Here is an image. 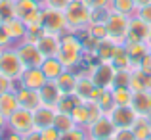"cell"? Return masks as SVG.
Masks as SVG:
<instances>
[{
	"label": "cell",
	"mask_w": 151,
	"mask_h": 140,
	"mask_svg": "<svg viewBox=\"0 0 151 140\" xmlns=\"http://www.w3.org/2000/svg\"><path fill=\"white\" fill-rule=\"evenodd\" d=\"M130 129L134 131V134H136L138 140H145L151 134V121H149V117L138 115V119L134 121V125L130 127Z\"/></svg>",
	"instance_id": "83f0119b"
},
{
	"label": "cell",
	"mask_w": 151,
	"mask_h": 140,
	"mask_svg": "<svg viewBox=\"0 0 151 140\" xmlns=\"http://www.w3.org/2000/svg\"><path fill=\"white\" fill-rule=\"evenodd\" d=\"M124 48L128 52L130 59H132V69H136L140 65V62L144 59V56L149 54V44L147 42H124Z\"/></svg>",
	"instance_id": "ffe728a7"
},
{
	"label": "cell",
	"mask_w": 151,
	"mask_h": 140,
	"mask_svg": "<svg viewBox=\"0 0 151 140\" xmlns=\"http://www.w3.org/2000/svg\"><path fill=\"white\" fill-rule=\"evenodd\" d=\"M134 2H136V6L140 8V6H145V4H149L151 0H134Z\"/></svg>",
	"instance_id": "681fc988"
},
{
	"label": "cell",
	"mask_w": 151,
	"mask_h": 140,
	"mask_svg": "<svg viewBox=\"0 0 151 140\" xmlns=\"http://www.w3.org/2000/svg\"><path fill=\"white\" fill-rule=\"evenodd\" d=\"M145 140H151V134H149V136H147V138H145Z\"/></svg>",
	"instance_id": "db71d44e"
},
{
	"label": "cell",
	"mask_w": 151,
	"mask_h": 140,
	"mask_svg": "<svg viewBox=\"0 0 151 140\" xmlns=\"http://www.w3.org/2000/svg\"><path fill=\"white\" fill-rule=\"evenodd\" d=\"M86 73L90 75L92 83L98 88H111L113 86V77H115V67L111 62H100L96 65H90Z\"/></svg>",
	"instance_id": "ba28073f"
},
{
	"label": "cell",
	"mask_w": 151,
	"mask_h": 140,
	"mask_svg": "<svg viewBox=\"0 0 151 140\" xmlns=\"http://www.w3.org/2000/svg\"><path fill=\"white\" fill-rule=\"evenodd\" d=\"M35 44L38 46V50L42 52V56H44V58H58L59 46H61V35L42 31V33L38 35V38H37V42H35Z\"/></svg>",
	"instance_id": "8fae6325"
},
{
	"label": "cell",
	"mask_w": 151,
	"mask_h": 140,
	"mask_svg": "<svg viewBox=\"0 0 151 140\" xmlns=\"http://www.w3.org/2000/svg\"><path fill=\"white\" fill-rule=\"evenodd\" d=\"M149 54H151V44H149Z\"/></svg>",
	"instance_id": "11a10c76"
},
{
	"label": "cell",
	"mask_w": 151,
	"mask_h": 140,
	"mask_svg": "<svg viewBox=\"0 0 151 140\" xmlns=\"http://www.w3.org/2000/svg\"><path fill=\"white\" fill-rule=\"evenodd\" d=\"M71 117H73V121H75L77 127H88V107H86L84 100L71 111Z\"/></svg>",
	"instance_id": "d6a6232c"
},
{
	"label": "cell",
	"mask_w": 151,
	"mask_h": 140,
	"mask_svg": "<svg viewBox=\"0 0 151 140\" xmlns=\"http://www.w3.org/2000/svg\"><path fill=\"white\" fill-rule=\"evenodd\" d=\"M90 6L92 8H100V10H111V0H92Z\"/></svg>",
	"instance_id": "f6af8a7d"
},
{
	"label": "cell",
	"mask_w": 151,
	"mask_h": 140,
	"mask_svg": "<svg viewBox=\"0 0 151 140\" xmlns=\"http://www.w3.org/2000/svg\"><path fill=\"white\" fill-rule=\"evenodd\" d=\"M111 65L115 67V71H121V69L132 71V59H130V56H128V52H126L124 44H119L117 46L113 58H111Z\"/></svg>",
	"instance_id": "603a6c76"
},
{
	"label": "cell",
	"mask_w": 151,
	"mask_h": 140,
	"mask_svg": "<svg viewBox=\"0 0 151 140\" xmlns=\"http://www.w3.org/2000/svg\"><path fill=\"white\" fill-rule=\"evenodd\" d=\"M14 46V42H12V38L8 37L6 29H4V23L0 21V50H4V48H10Z\"/></svg>",
	"instance_id": "7bdbcfd3"
},
{
	"label": "cell",
	"mask_w": 151,
	"mask_h": 140,
	"mask_svg": "<svg viewBox=\"0 0 151 140\" xmlns=\"http://www.w3.org/2000/svg\"><path fill=\"white\" fill-rule=\"evenodd\" d=\"M136 17H140L142 21H145L147 25H151V2L145 6H140L136 10Z\"/></svg>",
	"instance_id": "ab89813d"
},
{
	"label": "cell",
	"mask_w": 151,
	"mask_h": 140,
	"mask_svg": "<svg viewBox=\"0 0 151 140\" xmlns=\"http://www.w3.org/2000/svg\"><path fill=\"white\" fill-rule=\"evenodd\" d=\"M4 140H23L21 134H17V133H12V131H8V136L4 138Z\"/></svg>",
	"instance_id": "c3c4849f"
},
{
	"label": "cell",
	"mask_w": 151,
	"mask_h": 140,
	"mask_svg": "<svg viewBox=\"0 0 151 140\" xmlns=\"http://www.w3.org/2000/svg\"><path fill=\"white\" fill-rule=\"evenodd\" d=\"M54 127L59 131V133H65V131H71L75 129V121L71 117V113H65V111H58L55 113V119H54Z\"/></svg>",
	"instance_id": "1f68e13d"
},
{
	"label": "cell",
	"mask_w": 151,
	"mask_h": 140,
	"mask_svg": "<svg viewBox=\"0 0 151 140\" xmlns=\"http://www.w3.org/2000/svg\"><path fill=\"white\" fill-rule=\"evenodd\" d=\"M86 31H88V35H92V37L96 38L98 42L109 37V35H107V27H105V23H98V21H94V23H90V25L86 27Z\"/></svg>",
	"instance_id": "836d02e7"
},
{
	"label": "cell",
	"mask_w": 151,
	"mask_h": 140,
	"mask_svg": "<svg viewBox=\"0 0 151 140\" xmlns=\"http://www.w3.org/2000/svg\"><path fill=\"white\" fill-rule=\"evenodd\" d=\"M111 138L113 140H138L132 129H117Z\"/></svg>",
	"instance_id": "f35d334b"
},
{
	"label": "cell",
	"mask_w": 151,
	"mask_h": 140,
	"mask_svg": "<svg viewBox=\"0 0 151 140\" xmlns=\"http://www.w3.org/2000/svg\"><path fill=\"white\" fill-rule=\"evenodd\" d=\"M40 23H42V29L48 31V33L63 35V33L69 31V27H67V19H65V12L54 10V8H42Z\"/></svg>",
	"instance_id": "8992f818"
},
{
	"label": "cell",
	"mask_w": 151,
	"mask_h": 140,
	"mask_svg": "<svg viewBox=\"0 0 151 140\" xmlns=\"http://www.w3.org/2000/svg\"><path fill=\"white\" fill-rule=\"evenodd\" d=\"M23 71H25V65H23L21 58H19V54L15 52L14 46L0 50V73L17 83L19 77L23 75Z\"/></svg>",
	"instance_id": "277c9868"
},
{
	"label": "cell",
	"mask_w": 151,
	"mask_h": 140,
	"mask_svg": "<svg viewBox=\"0 0 151 140\" xmlns=\"http://www.w3.org/2000/svg\"><path fill=\"white\" fill-rule=\"evenodd\" d=\"M14 15V0H0V21H8Z\"/></svg>",
	"instance_id": "d590c367"
},
{
	"label": "cell",
	"mask_w": 151,
	"mask_h": 140,
	"mask_svg": "<svg viewBox=\"0 0 151 140\" xmlns=\"http://www.w3.org/2000/svg\"><path fill=\"white\" fill-rule=\"evenodd\" d=\"M132 107L138 115H151V92H134L132 96Z\"/></svg>",
	"instance_id": "44dd1931"
},
{
	"label": "cell",
	"mask_w": 151,
	"mask_h": 140,
	"mask_svg": "<svg viewBox=\"0 0 151 140\" xmlns=\"http://www.w3.org/2000/svg\"><path fill=\"white\" fill-rule=\"evenodd\" d=\"M82 50L84 48H82V42L77 37V33L67 31L61 35V46L58 52V59L63 63L65 69H73L82 62Z\"/></svg>",
	"instance_id": "6da1fadb"
},
{
	"label": "cell",
	"mask_w": 151,
	"mask_h": 140,
	"mask_svg": "<svg viewBox=\"0 0 151 140\" xmlns=\"http://www.w3.org/2000/svg\"><path fill=\"white\" fill-rule=\"evenodd\" d=\"M128 25H130V17L128 15L117 14L111 10L109 15L105 19V27H107V35L111 41H115L117 44H124L126 42V35H128Z\"/></svg>",
	"instance_id": "5b68a950"
},
{
	"label": "cell",
	"mask_w": 151,
	"mask_h": 140,
	"mask_svg": "<svg viewBox=\"0 0 151 140\" xmlns=\"http://www.w3.org/2000/svg\"><path fill=\"white\" fill-rule=\"evenodd\" d=\"M117 46H119V44H117L115 41H111L109 37L98 42V46H96V56L100 58V62H111V58H113Z\"/></svg>",
	"instance_id": "484cf974"
},
{
	"label": "cell",
	"mask_w": 151,
	"mask_h": 140,
	"mask_svg": "<svg viewBox=\"0 0 151 140\" xmlns=\"http://www.w3.org/2000/svg\"><path fill=\"white\" fill-rule=\"evenodd\" d=\"M65 19H67L69 31H73V33L84 31L92 21V6H88L84 2L71 0V4L65 8Z\"/></svg>",
	"instance_id": "7a4b0ae2"
},
{
	"label": "cell",
	"mask_w": 151,
	"mask_h": 140,
	"mask_svg": "<svg viewBox=\"0 0 151 140\" xmlns=\"http://www.w3.org/2000/svg\"><path fill=\"white\" fill-rule=\"evenodd\" d=\"M17 107H19V102H17V96H15V90L0 92V115H4L8 119Z\"/></svg>",
	"instance_id": "7402d4cb"
},
{
	"label": "cell",
	"mask_w": 151,
	"mask_h": 140,
	"mask_svg": "<svg viewBox=\"0 0 151 140\" xmlns=\"http://www.w3.org/2000/svg\"><path fill=\"white\" fill-rule=\"evenodd\" d=\"M124 86H128V88H130V71H126V69L115 71L113 86H111V88H124Z\"/></svg>",
	"instance_id": "e575fe53"
},
{
	"label": "cell",
	"mask_w": 151,
	"mask_h": 140,
	"mask_svg": "<svg viewBox=\"0 0 151 140\" xmlns=\"http://www.w3.org/2000/svg\"><path fill=\"white\" fill-rule=\"evenodd\" d=\"M4 29H6L8 37L12 38L14 44L25 41V37H27V25L17 17H10L8 21H4Z\"/></svg>",
	"instance_id": "d6986e66"
},
{
	"label": "cell",
	"mask_w": 151,
	"mask_h": 140,
	"mask_svg": "<svg viewBox=\"0 0 151 140\" xmlns=\"http://www.w3.org/2000/svg\"><path fill=\"white\" fill-rule=\"evenodd\" d=\"M59 140H86V133L81 129V127H75V129H71V131L61 133Z\"/></svg>",
	"instance_id": "8d00e7d4"
},
{
	"label": "cell",
	"mask_w": 151,
	"mask_h": 140,
	"mask_svg": "<svg viewBox=\"0 0 151 140\" xmlns=\"http://www.w3.org/2000/svg\"><path fill=\"white\" fill-rule=\"evenodd\" d=\"M111 10L117 12V14H122V15H132L136 14L138 6L134 0H111Z\"/></svg>",
	"instance_id": "f546056e"
},
{
	"label": "cell",
	"mask_w": 151,
	"mask_h": 140,
	"mask_svg": "<svg viewBox=\"0 0 151 140\" xmlns=\"http://www.w3.org/2000/svg\"><path fill=\"white\" fill-rule=\"evenodd\" d=\"M8 90H15V81L0 73V92H8Z\"/></svg>",
	"instance_id": "b9f144b4"
},
{
	"label": "cell",
	"mask_w": 151,
	"mask_h": 140,
	"mask_svg": "<svg viewBox=\"0 0 151 140\" xmlns=\"http://www.w3.org/2000/svg\"><path fill=\"white\" fill-rule=\"evenodd\" d=\"M55 113L58 110L55 107H50V106H40L33 111V119H35V129L40 131V129H46V127H52L54 125V119H55Z\"/></svg>",
	"instance_id": "e0dca14e"
},
{
	"label": "cell",
	"mask_w": 151,
	"mask_h": 140,
	"mask_svg": "<svg viewBox=\"0 0 151 140\" xmlns=\"http://www.w3.org/2000/svg\"><path fill=\"white\" fill-rule=\"evenodd\" d=\"M94 88H96V85L92 83V79H90V75L86 73V71L78 75V79H77V86H75V94L81 96L82 100H88L90 96H92Z\"/></svg>",
	"instance_id": "d4e9b609"
},
{
	"label": "cell",
	"mask_w": 151,
	"mask_h": 140,
	"mask_svg": "<svg viewBox=\"0 0 151 140\" xmlns=\"http://www.w3.org/2000/svg\"><path fill=\"white\" fill-rule=\"evenodd\" d=\"M81 102H82L81 96H77L75 92H67V94L61 96V100H59L58 106H55V110H58V111H65V113H71V111H73Z\"/></svg>",
	"instance_id": "f1b7e54d"
},
{
	"label": "cell",
	"mask_w": 151,
	"mask_h": 140,
	"mask_svg": "<svg viewBox=\"0 0 151 140\" xmlns=\"http://www.w3.org/2000/svg\"><path fill=\"white\" fill-rule=\"evenodd\" d=\"M40 136H42V140H59L61 133L52 125V127H46V129H40Z\"/></svg>",
	"instance_id": "60d3db41"
},
{
	"label": "cell",
	"mask_w": 151,
	"mask_h": 140,
	"mask_svg": "<svg viewBox=\"0 0 151 140\" xmlns=\"http://www.w3.org/2000/svg\"><path fill=\"white\" fill-rule=\"evenodd\" d=\"M130 90L132 92H151V75L142 71L140 67L130 71Z\"/></svg>",
	"instance_id": "ac0fdd59"
},
{
	"label": "cell",
	"mask_w": 151,
	"mask_h": 140,
	"mask_svg": "<svg viewBox=\"0 0 151 140\" xmlns=\"http://www.w3.org/2000/svg\"><path fill=\"white\" fill-rule=\"evenodd\" d=\"M77 79H78V75H75V73H73V69H65L58 79H55V83H58V86L61 88V92H63V94H67V92H75V86H77Z\"/></svg>",
	"instance_id": "4316f807"
},
{
	"label": "cell",
	"mask_w": 151,
	"mask_h": 140,
	"mask_svg": "<svg viewBox=\"0 0 151 140\" xmlns=\"http://www.w3.org/2000/svg\"><path fill=\"white\" fill-rule=\"evenodd\" d=\"M107 115L111 117V121L117 129H130L134 121L138 119V113L134 111L132 106H115Z\"/></svg>",
	"instance_id": "30bf717a"
},
{
	"label": "cell",
	"mask_w": 151,
	"mask_h": 140,
	"mask_svg": "<svg viewBox=\"0 0 151 140\" xmlns=\"http://www.w3.org/2000/svg\"><path fill=\"white\" fill-rule=\"evenodd\" d=\"M0 140H4V138H2V134H0Z\"/></svg>",
	"instance_id": "9f6ffc18"
},
{
	"label": "cell",
	"mask_w": 151,
	"mask_h": 140,
	"mask_svg": "<svg viewBox=\"0 0 151 140\" xmlns=\"http://www.w3.org/2000/svg\"><path fill=\"white\" fill-rule=\"evenodd\" d=\"M14 48L19 54V58H21V62H23L25 67H40L42 62H44V56H42V52L38 50V46L35 44V42L21 41V42H17V44H14Z\"/></svg>",
	"instance_id": "9c48e42d"
},
{
	"label": "cell",
	"mask_w": 151,
	"mask_h": 140,
	"mask_svg": "<svg viewBox=\"0 0 151 140\" xmlns=\"http://www.w3.org/2000/svg\"><path fill=\"white\" fill-rule=\"evenodd\" d=\"M149 121H151V115H149Z\"/></svg>",
	"instance_id": "6f0895ef"
},
{
	"label": "cell",
	"mask_w": 151,
	"mask_h": 140,
	"mask_svg": "<svg viewBox=\"0 0 151 140\" xmlns=\"http://www.w3.org/2000/svg\"><path fill=\"white\" fill-rule=\"evenodd\" d=\"M140 67L142 71H145V73H149L151 75V54H147V56H144V59L140 62Z\"/></svg>",
	"instance_id": "ee69618b"
},
{
	"label": "cell",
	"mask_w": 151,
	"mask_h": 140,
	"mask_svg": "<svg viewBox=\"0 0 151 140\" xmlns=\"http://www.w3.org/2000/svg\"><path fill=\"white\" fill-rule=\"evenodd\" d=\"M111 94H113L115 106H132L134 92L128 88V86H124V88H111Z\"/></svg>",
	"instance_id": "4dcf8cb0"
},
{
	"label": "cell",
	"mask_w": 151,
	"mask_h": 140,
	"mask_svg": "<svg viewBox=\"0 0 151 140\" xmlns=\"http://www.w3.org/2000/svg\"><path fill=\"white\" fill-rule=\"evenodd\" d=\"M96 140H113V138H96Z\"/></svg>",
	"instance_id": "f5cc1de1"
},
{
	"label": "cell",
	"mask_w": 151,
	"mask_h": 140,
	"mask_svg": "<svg viewBox=\"0 0 151 140\" xmlns=\"http://www.w3.org/2000/svg\"><path fill=\"white\" fill-rule=\"evenodd\" d=\"M23 140H42V136H40V131L33 129V131H31V133L23 134Z\"/></svg>",
	"instance_id": "bcb514c9"
},
{
	"label": "cell",
	"mask_w": 151,
	"mask_h": 140,
	"mask_svg": "<svg viewBox=\"0 0 151 140\" xmlns=\"http://www.w3.org/2000/svg\"><path fill=\"white\" fill-rule=\"evenodd\" d=\"M149 29H151V25H147L145 21H142L140 17L130 19L128 35H126V42H147Z\"/></svg>",
	"instance_id": "5bb4252c"
},
{
	"label": "cell",
	"mask_w": 151,
	"mask_h": 140,
	"mask_svg": "<svg viewBox=\"0 0 151 140\" xmlns=\"http://www.w3.org/2000/svg\"><path fill=\"white\" fill-rule=\"evenodd\" d=\"M40 12H42L40 0H14V15L17 19H21L27 27L42 25Z\"/></svg>",
	"instance_id": "3957f363"
},
{
	"label": "cell",
	"mask_w": 151,
	"mask_h": 140,
	"mask_svg": "<svg viewBox=\"0 0 151 140\" xmlns=\"http://www.w3.org/2000/svg\"><path fill=\"white\" fill-rule=\"evenodd\" d=\"M35 129V119H33V111L25 110V107H17L14 113L8 117V131L17 134H27Z\"/></svg>",
	"instance_id": "52a82bcc"
},
{
	"label": "cell",
	"mask_w": 151,
	"mask_h": 140,
	"mask_svg": "<svg viewBox=\"0 0 151 140\" xmlns=\"http://www.w3.org/2000/svg\"><path fill=\"white\" fill-rule=\"evenodd\" d=\"M42 8H54V10L65 12V8L71 4V0H40Z\"/></svg>",
	"instance_id": "74e56055"
},
{
	"label": "cell",
	"mask_w": 151,
	"mask_h": 140,
	"mask_svg": "<svg viewBox=\"0 0 151 140\" xmlns=\"http://www.w3.org/2000/svg\"><path fill=\"white\" fill-rule=\"evenodd\" d=\"M40 69H42V73L46 75V79H48V81H55V79H58L63 71H65V67H63V63L59 62L58 58H44Z\"/></svg>",
	"instance_id": "cb8c5ba5"
},
{
	"label": "cell",
	"mask_w": 151,
	"mask_h": 140,
	"mask_svg": "<svg viewBox=\"0 0 151 140\" xmlns=\"http://www.w3.org/2000/svg\"><path fill=\"white\" fill-rule=\"evenodd\" d=\"M147 44H151V29H149V38H147Z\"/></svg>",
	"instance_id": "816d5d0a"
},
{
	"label": "cell",
	"mask_w": 151,
	"mask_h": 140,
	"mask_svg": "<svg viewBox=\"0 0 151 140\" xmlns=\"http://www.w3.org/2000/svg\"><path fill=\"white\" fill-rule=\"evenodd\" d=\"M15 96H17L19 107H25V110L35 111L37 107L42 106V100H40L38 90H31V88H25V86H17V88H15Z\"/></svg>",
	"instance_id": "9a60e30c"
},
{
	"label": "cell",
	"mask_w": 151,
	"mask_h": 140,
	"mask_svg": "<svg viewBox=\"0 0 151 140\" xmlns=\"http://www.w3.org/2000/svg\"><path fill=\"white\" fill-rule=\"evenodd\" d=\"M38 94H40L42 106H50V107L58 106V102L61 100V96H63L61 88L58 86V83H55V81H46L44 86L38 90Z\"/></svg>",
	"instance_id": "2e32d148"
},
{
	"label": "cell",
	"mask_w": 151,
	"mask_h": 140,
	"mask_svg": "<svg viewBox=\"0 0 151 140\" xmlns=\"http://www.w3.org/2000/svg\"><path fill=\"white\" fill-rule=\"evenodd\" d=\"M77 2H84V4H88V6H90V4H92V0H77Z\"/></svg>",
	"instance_id": "f907efd6"
},
{
	"label": "cell",
	"mask_w": 151,
	"mask_h": 140,
	"mask_svg": "<svg viewBox=\"0 0 151 140\" xmlns=\"http://www.w3.org/2000/svg\"><path fill=\"white\" fill-rule=\"evenodd\" d=\"M4 131H8V119L4 117V115H0V134H2Z\"/></svg>",
	"instance_id": "7dc6e473"
},
{
	"label": "cell",
	"mask_w": 151,
	"mask_h": 140,
	"mask_svg": "<svg viewBox=\"0 0 151 140\" xmlns=\"http://www.w3.org/2000/svg\"><path fill=\"white\" fill-rule=\"evenodd\" d=\"M46 81H48V79H46L44 73H42L40 67H25L23 75L17 81V85L25 86V88H31V90H40Z\"/></svg>",
	"instance_id": "4fadbf2b"
},
{
	"label": "cell",
	"mask_w": 151,
	"mask_h": 140,
	"mask_svg": "<svg viewBox=\"0 0 151 140\" xmlns=\"http://www.w3.org/2000/svg\"><path fill=\"white\" fill-rule=\"evenodd\" d=\"M117 131V127L113 125L111 117L107 113H103L101 117H98L94 123L88 125V133H90V138L96 140V138H111Z\"/></svg>",
	"instance_id": "7c38bea8"
}]
</instances>
